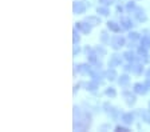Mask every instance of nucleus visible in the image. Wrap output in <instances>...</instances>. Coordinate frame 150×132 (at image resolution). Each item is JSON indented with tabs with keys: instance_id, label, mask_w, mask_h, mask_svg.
<instances>
[{
	"instance_id": "f257e3e1",
	"label": "nucleus",
	"mask_w": 150,
	"mask_h": 132,
	"mask_svg": "<svg viewBox=\"0 0 150 132\" xmlns=\"http://www.w3.org/2000/svg\"><path fill=\"white\" fill-rule=\"evenodd\" d=\"M91 126V115L88 111L74 107V131H86Z\"/></svg>"
},
{
	"instance_id": "f03ea898",
	"label": "nucleus",
	"mask_w": 150,
	"mask_h": 132,
	"mask_svg": "<svg viewBox=\"0 0 150 132\" xmlns=\"http://www.w3.org/2000/svg\"><path fill=\"white\" fill-rule=\"evenodd\" d=\"M86 8H87V4L86 1H74L72 4V12L75 15H82V13L86 12Z\"/></svg>"
},
{
	"instance_id": "7ed1b4c3",
	"label": "nucleus",
	"mask_w": 150,
	"mask_h": 132,
	"mask_svg": "<svg viewBox=\"0 0 150 132\" xmlns=\"http://www.w3.org/2000/svg\"><path fill=\"white\" fill-rule=\"evenodd\" d=\"M110 45H111L112 50H119L121 47L125 45V39L122 38V36H119V35H115L110 40Z\"/></svg>"
},
{
	"instance_id": "20e7f679",
	"label": "nucleus",
	"mask_w": 150,
	"mask_h": 132,
	"mask_svg": "<svg viewBox=\"0 0 150 132\" xmlns=\"http://www.w3.org/2000/svg\"><path fill=\"white\" fill-rule=\"evenodd\" d=\"M75 28L78 29V31H81L82 34H86V35H88L91 32V25L88 23H86L84 20L81 23H75Z\"/></svg>"
},
{
	"instance_id": "39448f33",
	"label": "nucleus",
	"mask_w": 150,
	"mask_h": 132,
	"mask_svg": "<svg viewBox=\"0 0 150 132\" xmlns=\"http://www.w3.org/2000/svg\"><path fill=\"white\" fill-rule=\"evenodd\" d=\"M133 13H134V17L139 23H144V22H146L147 20V16H146V13H145V11L142 10V8H139V7H137Z\"/></svg>"
},
{
	"instance_id": "423d86ee",
	"label": "nucleus",
	"mask_w": 150,
	"mask_h": 132,
	"mask_svg": "<svg viewBox=\"0 0 150 132\" xmlns=\"http://www.w3.org/2000/svg\"><path fill=\"white\" fill-rule=\"evenodd\" d=\"M121 64H122V57H121V55H118V54L111 55V57H110V60H109V67H110V68L118 67V66H121Z\"/></svg>"
},
{
	"instance_id": "0eeeda50",
	"label": "nucleus",
	"mask_w": 150,
	"mask_h": 132,
	"mask_svg": "<svg viewBox=\"0 0 150 132\" xmlns=\"http://www.w3.org/2000/svg\"><path fill=\"white\" fill-rule=\"evenodd\" d=\"M75 71L82 73V75H87V73H90L91 71H93V68H91L88 64L83 63V64H79V66H75Z\"/></svg>"
},
{
	"instance_id": "6e6552de",
	"label": "nucleus",
	"mask_w": 150,
	"mask_h": 132,
	"mask_svg": "<svg viewBox=\"0 0 150 132\" xmlns=\"http://www.w3.org/2000/svg\"><path fill=\"white\" fill-rule=\"evenodd\" d=\"M123 99H125V101H126V104L127 105H134L135 104V101H137V99H135V96L131 92H129V91H123Z\"/></svg>"
},
{
	"instance_id": "1a4fd4ad",
	"label": "nucleus",
	"mask_w": 150,
	"mask_h": 132,
	"mask_svg": "<svg viewBox=\"0 0 150 132\" xmlns=\"http://www.w3.org/2000/svg\"><path fill=\"white\" fill-rule=\"evenodd\" d=\"M133 91H134V94L145 95L147 91H149V89L146 88L145 83H135V84H134V88H133Z\"/></svg>"
},
{
	"instance_id": "9d476101",
	"label": "nucleus",
	"mask_w": 150,
	"mask_h": 132,
	"mask_svg": "<svg viewBox=\"0 0 150 132\" xmlns=\"http://www.w3.org/2000/svg\"><path fill=\"white\" fill-rule=\"evenodd\" d=\"M84 22L88 23L91 27H97V25L100 24V19L98 16H86V17H84Z\"/></svg>"
},
{
	"instance_id": "9b49d317",
	"label": "nucleus",
	"mask_w": 150,
	"mask_h": 132,
	"mask_svg": "<svg viewBox=\"0 0 150 132\" xmlns=\"http://www.w3.org/2000/svg\"><path fill=\"white\" fill-rule=\"evenodd\" d=\"M107 28L110 29V31H112V32H121V29H122V25H119L118 23H115V22H107Z\"/></svg>"
},
{
	"instance_id": "f8f14e48",
	"label": "nucleus",
	"mask_w": 150,
	"mask_h": 132,
	"mask_svg": "<svg viewBox=\"0 0 150 132\" xmlns=\"http://www.w3.org/2000/svg\"><path fill=\"white\" fill-rule=\"evenodd\" d=\"M121 25H122V28L130 29L134 24H133V22H131L130 17H121Z\"/></svg>"
},
{
	"instance_id": "ddd939ff",
	"label": "nucleus",
	"mask_w": 150,
	"mask_h": 132,
	"mask_svg": "<svg viewBox=\"0 0 150 132\" xmlns=\"http://www.w3.org/2000/svg\"><path fill=\"white\" fill-rule=\"evenodd\" d=\"M123 59L127 60V61H130V63H133V61L137 60V56H135V54L133 52V51L129 50V51H126L125 54H123Z\"/></svg>"
},
{
	"instance_id": "4468645a",
	"label": "nucleus",
	"mask_w": 150,
	"mask_h": 132,
	"mask_svg": "<svg viewBox=\"0 0 150 132\" xmlns=\"http://www.w3.org/2000/svg\"><path fill=\"white\" fill-rule=\"evenodd\" d=\"M121 120L125 123V124H131V123L134 122V115H133V113H122Z\"/></svg>"
},
{
	"instance_id": "2eb2a0df",
	"label": "nucleus",
	"mask_w": 150,
	"mask_h": 132,
	"mask_svg": "<svg viewBox=\"0 0 150 132\" xmlns=\"http://www.w3.org/2000/svg\"><path fill=\"white\" fill-rule=\"evenodd\" d=\"M131 72L135 73V75H141V73L144 72V66H142L141 63L133 64V66H131Z\"/></svg>"
},
{
	"instance_id": "dca6fc26",
	"label": "nucleus",
	"mask_w": 150,
	"mask_h": 132,
	"mask_svg": "<svg viewBox=\"0 0 150 132\" xmlns=\"http://www.w3.org/2000/svg\"><path fill=\"white\" fill-rule=\"evenodd\" d=\"M106 78H107V80H110V82H114V80L118 78L117 71L114 68H109V71L106 72Z\"/></svg>"
},
{
	"instance_id": "f3484780",
	"label": "nucleus",
	"mask_w": 150,
	"mask_h": 132,
	"mask_svg": "<svg viewBox=\"0 0 150 132\" xmlns=\"http://www.w3.org/2000/svg\"><path fill=\"white\" fill-rule=\"evenodd\" d=\"M97 12L99 13L100 16H109L110 15V10L107 8V6H98Z\"/></svg>"
},
{
	"instance_id": "a211bd4d",
	"label": "nucleus",
	"mask_w": 150,
	"mask_h": 132,
	"mask_svg": "<svg viewBox=\"0 0 150 132\" xmlns=\"http://www.w3.org/2000/svg\"><path fill=\"white\" fill-rule=\"evenodd\" d=\"M98 56L99 55L95 52V51H93V52H90V54H87V60H88V63L91 64H97L98 63Z\"/></svg>"
},
{
	"instance_id": "6ab92c4d",
	"label": "nucleus",
	"mask_w": 150,
	"mask_h": 132,
	"mask_svg": "<svg viewBox=\"0 0 150 132\" xmlns=\"http://www.w3.org/2000/svg\"><path fill=\"white\" fill-rule=\"evenodd\" d=\"M84 87H86V89H87V91H90V92H97L98 83L93 80V82H90V83H86V84H84Z\"/></svg>"
},
{
	"instance_id": "aec40b11",
	"label": "nucleus",
	"mask_w": 150,
	"mask_h": 132,
	"mask_svg": "<svg viewBox=\"0 0 150 132\" xmlns=\"http://www.w3.org/2000/svg\"><path fill=\"white\" fill-rule=\"evenodd\" d=\"M129 83H130V78H129L127 75H122L121 78L118 79V84L121 85V87H126Z\"/></svg>"
},
{
	"instance_id": "412c9836",
	"label": "nucleus",
	"mask_w": 150,
	"mask_h": 132,
	"mask_svg": "<svg viewBox=\"0 0 150 132\" xmlns=\"http://www.w3.org/2000/svg\"><path fill=\"white\" fill-rule=\"evenodd\" d=\"M141 45H144L146 48H150V35H146L141 39Z\"/></svg>"
},
{
	"instance_id": "4be33fe9",
	"label": "nucleus",
	"mask_w": 150,
	"mask_h": 132,
	"mask_svg": "<svg viewBox=\"0 0 150 132\" xmlns=\"http://www.w3.org/2000/svg\"><path fill=\"white\" fill-rule=\"evenodd\" d=\"M79 41H81V36H79V34H78V29L74 28V31H72V43L78 44Z\"/></svg>"
},
{
	"instance_id": "5701e85b",
	"label": "nucleus",
	"mask_w": 150,
	"mask_h": 132,
	"mask_svg": "<svg viewBox=\"0 0 150 132\" xmlns=\"http://www.w3.org/2000/svg\"><path fill=\"white\" fill-rule=\"evenodd\" d=\"M141 117H142V120L146 124H150V111H144V112L141 113Z\"/></svg>"
},
{
	"instance_id": "b1692460",
	"label": "nucleus",
	"mask_w": 150,
	"mask_h": 132,
	"mask_svg": "<svg viewBox=\"0 0 150 132\" xmlns=\"http://www.w3.org/2000/svg\"><path fill=\"white\" fill-rule=\"evenodd\" d=\"M100 41H102L103 44H109L110 43V36L107 35L106 31H103L102 34H100Z\"/></svg>"
},
{
	"instance_id": "393cba45",
	"label": "nucleus",
	"mask_w": 150,
	"mask_h": 132,
	"mask_svg": "<svg viewBox=\"0 0 150 132\" xmlns=\"http://www.w3.org/2000/svg\"><path fill=\"white\" fill-rule=\"evenodd\" d=\"M105 95L106 96H109V98H115L117 96V91L114 89V88H106V91H105Z\"/></svg>"
},
{
	"instance_id": "a878e982",
	"label": "nucleus",
	"mask_w": 150,
	"mask_h": 132,
	"mask_svg": "<svg viewBox=\"0 0 150 132\" xmlns=\"http://www.w3.org/2000/svg\"><path fill=\"white\" fill-rule=\"evenodd\" d=\"M94 51H95L99 56H105V55H106V50H105L102 45H97V47L94 48Z\"/></svg>"
},
{
	"instance_id": "bb28decb",
	"label": "nucleus",
	"mask_w": 150,
	"mask_h": 132,
	"mask_svg": "<svg viewBox=\"0 0 150 132\" xmlns=\"http://www.w3.org/2000/svg\"><path fill=\"white\" fill-rule=\"evenodd\" d=\"M135 8H137V6H135L134 1H129V3L126 4V10H127L129 12H134Z\"/></svg>"
},
{
	"instance_id": "cd10ccee",
	"label": "nucleus",
	"mask_w": 150,
	"mask_h": 132,
	"mask_svg": "<svg viewBox=\"0 0 150 132\" xmlns=\"http://www.w3.org/2000/svg\"><path fill=\"white\" fill-rule=\"evenodd\" d=\"M129 39H130L131 41H135L139 39V34L138 32H129Z\"/></svg>"
},
{
	"instance_id": "c85d7f7f",
	"label": "nucleus",
	"mask_w": 150,
	"mask_h": 132,
	"mask_svg": "<svg viewBox=\"0 0 150 132\" xmlns=\"http://www.w3.org/2000/svg\"><path fill=\"white\" fill-rule=\"evenodd\" d=\"M112 108H114V107H112L110 103H105V104H103V110H105V112H106V113H110V112H111Z\"/></svg>"
},
{
	"instance_id": "c756f323",
	"label": "nucleus",
	"mask_w": 150,
	"mask_h": 132,
	"mask_svg": "<svg viewBox=\"0 0 150 132\" xmlns=\"http://www.w3.org/2000/svg\"><path fill=\"white\" fill-rule=\"evenodd\" d=\"M138 55H139V56H142V55H147V48L144 47V45L138 47Z\"/></svg>"
},
{
	"instance_id": "7c9ffc66",
	"label": "nucleus",
	"mask_w": 150,
	"mask_h": 132,
	"mask_svg": "<svg viewBox=\"0 0 150 132\" xmlns=\"http://www.w3.org/2000/svg\"><path fill=\"white\" fill-rule=\"evenodd\" d=\"M81 52V48H79V45L78 44H74V50H72V55L74 56H76V55Z\"/></svg>"
},
{
	"instance_id": "2f4dec72",
	"label": "nucleus",
	"mask_w": 150,
	"mask_h": 132,
	"mask_svg": "<svg viewBox=\"0 0 150 132\" xmlns=\"http://www.w3.org/2000/svg\"><path fill=\"white\" fill-rule=\"evenodd\" d=\"M115 131L117 132H127L129 128H126V127H123V126H117L115 127Z\"/></svg>"
},
{
	"instance_id": "473e14b6",
	"label": "nucleus",
	"mask_w": 150,
	"mask_h": 132,
	"mask_svg": "<svg viewBox=\"0 0 150 132\" xmlns=\"http://www.w3.org/2000/svg\"><path fill=\"white\" fill-rule=\"evenodd\" d=\"M99 3L102 6H110V4L114 3V0H99Z\"/></svg>"
},
{
	"instance_id": "72a5a7b5",
	"label": "nucleus",
	"mask_w": 150,
	"mask_h": 132,
	"mask_svg": "<svg viewBox=\"0 0 150 132\" xmlns=\"http://www.w3.org/2000/svg\"><path fill=\"white\" fill-rule=\"evenodd\" d=\"M93 51H94V50H93V48H90L88 45L84 48V52H86V54H90V52H93Z\"/></svg>"
},
{
	"instance_id": "f704fd0d",
	"label": "nucleus",
	"mask_w": 150,
	"mask_h": 132,
	"mask_svg": "<svg viewBox=\"0 0 150 132\" xmlns=\"http://www.w3.org/2000/svg\"><path fill=\"white\" fill-rule=\"evenodd\" d=\"M145 85H146V88H147V89H149V91H150V79H147L146 82H145Z\"/></svg>"
},
{
	"instance_id": "c9c22d12",
	"label": "nucleus",
	"mask_w": 150,
	"mask_h": 132,
	"mask_svg": "<svg viewBox=\"0 0 150 132\" xmlns=\"http://www.w3.org/2000/svg\"><path fill=\"white\" fill-rule=\"evenodd\" d=\"M117 11H118V12H123V7H122V6H117Z\"/></svg>"
},
{
	"instance_id": "e433bc0d",
	"label": "nucleus",
	"mask_w": 150,
	"mask_h": 132,
	"mask_svg": "<svg viewBox=\"0 0 150 132\" xmlns=\"http://www.w3.org/2000/svg\"><path fill=\"white\" fill-rule=\"evenodd\" d=\"M123 69H125L126 72H129V71H131V66H125L123 67Z\"/></svg>"
},
{
	"instance_id": "4c0bfd02",
	"label": "nucleus",
	"mask_w": 150,
	"mask_h": 132,
	"mask_svg": "<svg viewBox=\"0 0 150 132\" xmlns=\"http://www.w3.org/2000/svg\"><path fill=\"white\" fill-rule=\"evenodd\" d=\"M146 79H150V68L146 71Z\"/></svg>"
}]
</instances>
